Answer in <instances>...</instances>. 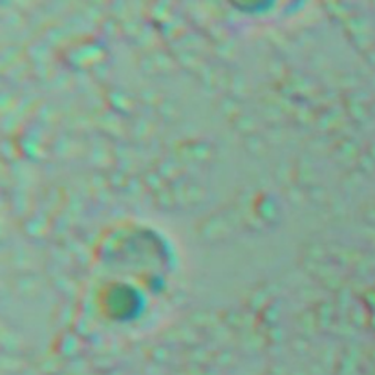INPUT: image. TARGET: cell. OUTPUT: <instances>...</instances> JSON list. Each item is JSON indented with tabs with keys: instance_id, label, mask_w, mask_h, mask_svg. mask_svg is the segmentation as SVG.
Segmentation results:
<instances>
[{
	"instance_id": "cell-1",
	"label": "cell",
	"mask_w": 375,
	"mask_h": 375,
	"mask_svg": "<svg viewBox=\"0 0 375 375\" xmlns=\"http://www.w3.org/2000/svg\"><path fill=\"white\" fill-rule=\"evenodd\" d=\"M180 286L174 246L150 225H123L99 242L88 277L97 321L138 328L161 321Z\"/></svg>"
}]
</instances>
